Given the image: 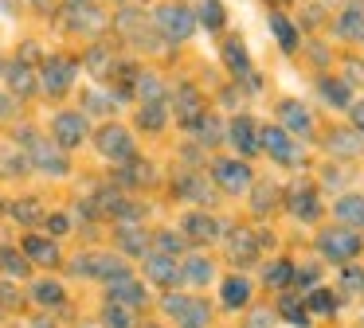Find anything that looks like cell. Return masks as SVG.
I'll list each match as a JSON object with an SVG mask.
<instances>
[{
  "mask_svg": "<svg viewBox=\"0 0 364 328\" xmlns=\"http://www.w3.org/2000/svg\"><path fill=\"white\" fill-rule=\"evenodd\" d=\"M181 278H188L192 285H204V281H212V262H208V258H188Z\"/></svg>",
  "mask_w": 364,
  "mask_h": 328,
  "instance_id": "38",
  "label": "cell"
},
{
  "mask_svg": "<svg viewBox=\"0 0 364 328\" xmlns=\"http://www.w3.org/2000/svg\"><path fill=\"white\" fill-rule=\"evenodd\" d=\"M223 62H228L231 75H247V70H251V55H247L243 39H228V43H223Z\"/></svg>",
  "mask_w": 364,
  "mask_h": 328,
  "instance_id": "25",
  "label": "cell"
},
{
  "mask_svg": "<svg viewBox=\"0 0 364 328\" xmlns=\"http://www.w3.org/2000/svg\"><path fill=\"white\" fill-rule=\"evenodd\" d=\"M4 78H9V86L20 94V98L36 90V75H32V67H28V62H20V59H16V62H4Z\"/></svg>",
  "mask_w": 364,
  "mask_h": 328,
  "instance_id": "22",
  "label": "cell"
},
{
  "mask_svg": "<svg viewBox=\"0 0 364 328\" xmlns=\"http://www.w3.org/2000/svg\"><path fill=\"white\" fill-rule=\"evenodd\" d=\"M0 312H4V309H0Z\"/></svg>",
  "mask_w": 364,
  "mask_h": 328,
  "instance_id": "61",
  "label": "cell"
},
{
  "mask_svg": "<svg viewBox=\"0 0 364 328\" xmlns=\"http://www.w3.org/2000/svg\"><path fill=\"white\" fill-rule=\"evenodd\" d=\"M247 301H251V281L239 278V273L223 281V305H228V309H243Z\"/></svg>",
  "mask_w": 364,
  "mask_h": 328,
  "instance_id": "26",
  "label": "cell"
},
{
  "mask_svg": "<svg viewBox=\"0 0 364 328\" xmlns=\"http://www.w3.org/2000/svg\"><path fill=\"white\" fill-rule=\"evenodd\" d=\"M102 324H106V328H137V324H134V309H126V305H114V301H106Z\"/></svg>",
  "mask_w": 364,
  "mask_h": 328,
  "instance_id": "31",
  "label": "cell"
},
{
  "mask_svg": "<svg viewBox=\"0 0 364 328\" xmlns=\"http://www.w3.org/2000/svg\"><path fill=\"white\" fill-rule=\"evenodd\" d=\"M317 246H321V254L333 258V262H353V258L360 254V234H353L348 226H333V231L317 234Z\"/></svg>",
  "mask_w": 364,
  "mask_h": 328,
  "instance_id": "4",
  "label": "cell"
},
{
  "mask_svg": "<svg viewBox=\"0 0 364 328\" xmlns=\"http://www.w3.org/2000/svg\"><path fill=\"white\" fill-rule=\"evenodd\" d=\"M110 285V301L114 305H126V309H137V305H145V285L141 281H134L129 273H122V278L106 281Z\"/></svg>",
  "mask_w": 364,
  "mask_h": 328,
  "instance_id": "12",
  "label": "cell"
},
{
  "mask_svg": "<svg viewBox=\"0 0 364 328\" xmlns=\"http://www.w3.org/2000/svg\"><path fill=\"white\" fill-rule=\"evenodd\" d=\"M270 31H274V39H278L282 51H294V47H298V31H294V23L286 20V16L270 12Z\"/></svg>",
  "mask_w": 364,
  "mask_h": 328,
  "instance_id": "29",
  "label": "cell"
},
{
  "mask_svg": "<svg viewBox=\"0 0 364 328\" xmlns=\"http://www.w3.org/2000/svg\"><path fill=\"white\" fill-rule=\"evenodd\" d=\"M341 285H345L348 293H364V270L360 266H348L345 278H341Z\"/></svg>",
  "mask_w": 364,
  "mask_h": 328,
  "instance_id": "48",
  "label": "cell"
},
{
  "mask_svg": "<svg viewBox=\"0 0 364 328\" xmlns=\"http://www.w3.org/2000/svg\"><path fill=\"white\" fill-rule=\"evenodd\" d=\"M24 258L40 266H59V246L55 239H43V234H28L24 239Z\"/></svg>",
  "mask_w": 364,
  "mask_h": 328,
  "instance_id": "17",
  "label": "cell"
},
{
  "mask_svg": "<svg viewBox=\"0 0 364 328\" xmlns=\"http://www.w3.org/2000/svg\"><path fill=\"white\" fill-rule=\"evenodd\" d=\"M24 148H28V164H36L48 176H63L67 172V153L55 145V141H40L36 133L24 129Z\"/></svg>",
  "mask_w": 364,
  "mask_h": 328,
  "instance_id": "1",
  "label": "cell"
},
{
  "mask_svg": "<svg viewBox=\"0 0 364 328\" xmlns=\"http://www.w3.org/2000/svg\"><path fill=\"white\" fill-rule=\"evenodd\" d=\"M153 23H157V31L168 43H184V39L192 35V28H196V16L184 4H161L157 16H153Z\"/></svg>",
  "mask_w": 364,
  "mask_h": 328,
  "instance_id": "2",
  "label": "cell"
},
{
  "mask_svg": "<svg viewBox=\"0 0 364 328\" xmlns=\"http://www.w3.org/2000/svg\"><path fill=\"white\" fill-rule=\"evenodd\" d=\"M353 125L364 133V102H356V106H353Z\"/></svg>",
  "mask_w": 364,
  "mask_h": 328,
  "instance_id": "55",
  "label": "cell"
},
{
  "mask_svg": "<svg viewBox=\"0 0 364 328\" xmlns=\"http://www.w3.org/2000/svg\"><path fill=\"white\" fill-rule=\"evenodd\" d=\"M228 254H231L235 266H251L255 258H259V234L247 231V226H239V231L231 234V242H228Z\"/></svg>",
  "mask_w": 364,
  "mask_h": 328,
  "instance_id": "13",
  "label": "cell"
},
{
  "mask_svg": "<svg viewBox=\"0 0 364 328\" xmlns=\"http://www.w3.org/2000/svg\"><path fill=\"white\" fill-rule=\"evenodd\" d=\"M0 273H9V278H24L28 273V258L12 246H0Z\"/></svg>",
  "mask_w": 364,
  "mask_h": 328,
  "instance_id": "30",
  "label": "cell"
},
{
  "mask_svg": "<svg viewBox=\"0 0 364 328\" xmlns=\"http://www.w3.org/2000/svg\"><path fill=\"white\" fill-rule=\"evenodd\" d=\"M75 59H67V55H51V59H43V70H40V86L43 94H51V98H59V94L71 90L75 82Z\"/></svg>",
  "mask_w": 364,
  "mask_h": 328,
  "instance_id": "3",
  "label": "cell"
},
{
  "mask_svg": "<svg viewBox=\"0 0 364 328\" xmlns=\"http://www.w3.org/2000/svg\"><path fill=\"white\" fill-rule=\"evenodd\" d=\"M196 20L204 23L208 31H220L223 23H228V12H223L220 0H204V4H200V16H196Z\"/></svg>",
  "mask_w": 364,
  "mask_h": 328,
  "instance_id": "34",
  "label": "cell"
},
{
  "mask_svg": "<svg viewBox=\"0 0 364 328\" xmlns=\"http://www.w3.org/2000/svg\"><path fill=\"white\" fill-rule=\"evenodd\" d=\"M345 82H364V62L360 59H348L345 62Z\"/></svg>",
  "mask_w": 364,
  "mask_h": 328,
  "instance_id": "50",
  "label": "cell"
},
{
  "mask_svg": "<svg viewBox=\"0 0 364 328\" xmlns=\"http://www.w3.org/2000/svg\"><path fill=\"white\" fill-rule=\"evenodd\" d=\"M32 301L43 305V309H59V305L67 301V289L59 285V281H36V285H32Z\"/></svg>",
  "mask_w": 364,
  "mask_h": 328,
  "instance_id": "24",
  "label": "cell"
},
{
  "mask_svg": "<svg viewBox=\"0 0 364 328\" xmlns=\"http://www.w3.org/2000/svg\"><path fill=\"white\" fill-rule=\"evenodd\" d=\"M333 211H337V219L353 231V226H364V195H341L337 203H333Z\"/></svg>",
  "mask_w": 364,
  "mask_h": 328,
  "instance_id": "21",
  "label": "cell"
},
{
  "mask_svg": "<svg viewBox=\"0 0 364 328\" xmlns=\"http://www.w3.org/2000/svg\"><path fill=\"white\" fill-rule=\"evenodd\" d=\"M149 328H157V324H149Z\"/></svg>",
  "mask_w": 364,
  "mask_h": 328,
  "instance_id": "60",
  "label": "cell"
},
{
  "mask_svg": "<svg viewBox=\"0 0 364 328\" xmlns=\"http://www.w3.org/2000/svg\"><path fill=\"white\" fill-rule=\"evenodd\" d=\"M71 4H90V0H71Z\"/></svg>",
  "mask_w": 364,
  "mask_h": 328,
  "instance_id": "58",
  "label": "cell"
},
{
  "mask_svg": "<svg viewBox=\"0 0 364 328\" xmlns=\"http://www.w3.org/2000/svg\"><path fill=\"white\" fill-rule=\"evenodd\" d=\"M51 133H55V145L59 148H75L87 141V117L75 114V109H63V114L51 121Z\"/></svg>",
  "mask_w": 364,
  "mask_h": 328,
  "instance_id": "10",
  "label": "cell"
},
{
  "mask_svg": "<svg viewBox=\"0 0 364 328\" xmlns=\"http://www.w3.org/2000/svg\"><path fill=\"white\" fill-rule=\"evenodd\" d=\"M67 226H71V219H67V215H48V231H51V239H55V234H67Z\"/></svg>",
  "mask_w": 364,
  "mask_h": 328,
  "instance_id": "51",
  "label": "cell"
},
{
  "mask_svg": "<svg viewBox=\"0 0 364 328\" xmlns=\"http://www.w3.org/2000/svg\"><path fill=\"white\" fill-rule=\"evenodd\" d=\"M321 94L333 106H348V82L345 78H321Z\"/></svg>",
  "mask_w": 364,
  "mask_h": 328,
  "instance_id": "41",
  "label": "cell"
},
{
  "mask_svg": "<svg viewBox=\"0 0 364 328\" xmlns=\"http://www.w3.org/2000/svg\"><path fill=\"white\" fill-rule=\"evenodd\" d=\"M228 137H231V145H235L243 156L259 153V129H255L251 117H235V121H231V129H228Z\"/></svg>",
  "mask_w": 364,
  "mask_h": 328,
  "instance_id": "18",
  "label": "cell"
},
{
  "mask_svg": "<svg viewBox=\"0 0 364 328\" xmlns=\"http://www.w3.org/2000/svg\"><path fill=\"white\" fill-rule=\"evenodd\" d=\"M95 145H98V153L110 156V160H129V156H134V137H129V129H122V125H102Z\"/></svg>",
  "mask_w": 364,
  "mask_h": 328,
  "instance_id": "8",
  "label": "cell"
},
{
  "mask_svg": "<svg viewBox=\"0 0 364 328\" xmlns=\"http://www.w3.org/2000/svg\"><path fill=\"white\" fill-rule=\"evenodd\" d=\"M337 35L348 39V43H364V4L360 0H353V4L337 16Z\"/></svg>",
  "mask_w": 364,
  "mask_h": 328,
  "instance_id": "15",
  "label": "cell"
},
{
  "mask_svg": "<svg viewBox=\"0 0 364 328\" xmlns=\"http://www.w3.org/2000/svg\"><path fill=\"white\" fill-rule=\"evenodd\" d=\"M329 148H333V153H341V156H360L364 153V141H356V133H348V129H333L329 133Z\"/></svg>",
  "mask_w": 364,
  "mask_h": 328,
  "instance_id": "28",
  "label": "cell"
},
{
  "mask_svg": "<svg viewBox=\"0 0 364 328\" xmlns=\"http://www.w3.org/2000/svg\"><path fill=\"white\" fill-rule=\"evenodd\" d=\"M181 250H184V242L176 239L173 231H161V234H157V254H168V258H176Z\"/></svg>",
  "mask_w": 364,
  "mask_h": 328,
  "instance_id": "47",
  "label": "cell"
},
{
  "mask_svg": "<svg viewBox=\"0 0 364 328\" xmlns=\"http://www.w3.org/2000/svg\"><path fill=\"white\" fill-rule=\"evenodd\" d=\"M71 270L82 273V278L114 281V278H122V273H126V266H122V258H114V254H87V258H75Z\"/></svg>",
  "mask_w": 364,
  "mask_h": 328,
  "instance_id": "9",
  "label": "cell"
},
{
  "mask_svg": "<svg viewBox=\"0 0 364 328\" xmlns=\"http://www.w3.org/2000/svg\"><path fill=\"white\" fill-rule=\"evenodd\" d=\"M282 121H286V133H298V137H309V133H314V117H309V109L298 106V102H282Z\"/></svg>",
  "mask_w": 364,
  "mask_h": 328,
  "instance_id": "20",
  "label": "cell"
},
{
  "mask_svg": "<svg viewBox=\"0 0 364 328\" xmlns=\"http://www.w3.org/2000/svg\"><path fill=\"white\" fill-rule=\"evenodd\" d=\"M36 4H43V0H36Z\"/></svg>",
  "mask_w": 364,
  "mask_h": 328,
  "instance_id": "59",
  "label": "cell"
},
{
  "mask_svg": "<svg viewBox=\"0 0 364 328\" xmlns=\"http://www.w3.org/2000/svg\"><path fill=\"white\" fill-rule=\"evenodd\" d=\"M204 117V98L192 82H181L176 86V121L181 125H196Z\"/></svg>",
  "mask_w": 364,
  "mask_h": 328,
  "instance_id": "11",
  "label": "cell"
},
{
  "mask_svg": "<svg viewBox=\"0 0 364 328\" xmlns=\"http://www.w3.org/2000/svg\"><path fill=\"white\" fill-rule=\"evenodd\" d=\"M9 114V102H4V94H0V117Z\"/></svg>",
  "mask_w": 364,
  "mask_h": 328,
  "instance_id": "56",
  "label": "cell"
},
{
  "mask_svg": "<svg viewBox=\"0 0 364 328\" xmlns=\"http://www.w3.org/2000/svg\"><path fill=\"white\" fill-rule=\"evenodd\" d=\"M82 102H87L90 109H98V114H106V109H114V102L106 98V94H98V90H90V94H87V98H82Z\"/></svg>",
  "mask_w": 364,
  "mask_h": 328,
  "instance_id": "49",
  "label": "cell"
},
{
  "mask_svg": "<svg viewBox=\"0 0 364 328\" xmlns=\"http://www.w3.org/2000/svg\"><path fill=\"white\" fill-rule=\"evenodd\" d=\"M181 231L188 234L192 242H212L215 234H220V223H215L208 211H192V215L181 219Z\"/></svg>",
  "mask_w": 364,
  "mask_h": 328,
  "instance_id": "16",
  "label": "cell"
},
{
  "mask_svg": "<svg viewBox=\"0 0 364 328\" xmlns=\"http://www.w3.org/2000/svg\"><path fill=\"white\" fill-rule=\"evenodd\" d=\"M176 195H184V199H196V203H212V192H208V184L196 176V172H188V176L176 180Z\"/></svg>",
  "mask_w": 364,
  "mask_h": 328,
  "instance_id": "27",
  "label": "cell"
},
{
  "mask_svg": "<svg viewBox=\"0 0 364 328\" xmlns=\"http://www.w3.org/2000/svg\"><path fill=\"white\" fill-rule=\"evenodd\" d=\"M0 305H4V309H16V305H20V297H16V289H12V285H0Z\"/></svg>",
  "mask_w": 364,
  "mask_h": 328,
  "instance_id": "52",
  "label": "cell"
},
{
  "mask_svg": "<svg viewBox=\"0 0 364 328\" xmlns=\"http://www.w3.org/2000/svg\"><path fill=\"white\" fill-rule=\"evenodd\" d=\"M12 219H16V223H40L43 219V207H40V199H16L12 203Z\"/></svg>",
  "mask_w": 364,
  "mask_h": 328,
  "instance_id": "39",
  "label": "cell"
},
{
  "mask_svg": "<svg viewBox=\"0 0 364 328\" xmlns=\"http://www.w3.org/2000/svg\"><path fill=\"white\" fill-rule=\"evenodd\" d=\"M145 278L157 281V285H176L181 281V266L168 254H145Z\"/></svg>",
  "mask_w": 364,
  "mask_h": 328,
  "instance_id": "14",
  "label": "cell"
},
{
  "mask_svg": "<svg viewBox=\"0 0 364 328\" xmlns=\"http://www.w3.org/2000/svg\"><path fill=\"white\" fill-rule=\"evenodd\" d=\"M87 67H90V75H95V78H110L114 75V55L106 51V47H90Z\"/></svg>",
  "mask_w": 364,
  "mask_h": 328,
  "instance_id": "35",
  "label": "cell"
},
{
  "mask_svg": "<svg viewBox=\"0 0 364 328\" xmlns=\"http://www.w3.org/2000/svg\"><path fill=\"white\" fill-rule=\"evenodd\" d=\"M122 180H126V184H153V168L145 160H134V164L122 168Z\"/></svg>",
  "mask_w": 364,
  "mask_h": 328,
  "instance_id": "44",
  "label": "cell"
},
{
  "mask_svg": "<svg viewBox=\"0 0 364 328\" xmlns=\"http://www.w3.org/2000/svg\"><path fill=\"white\" fill-rule=\"evenodd\" d=\"M32 328H51V324H48V320H36V324H32Z\"/></svg>",
  "mask_w": 364,
  "mask_h": 328,
  "instance_id": "57",
  "label": "cell"
},
{
  "mask_svg": "<svg viewBox=\"0 0 364 328\" xmlns=\"http://www.w3.org/2000/svg\"><path fill=\"white\" fill-rule=\"evenodd\" d=\"M267 285H290L294 281V262H286V258H278V262H270L267 266Z\"/></svg>",
  "mask_w": 364,
  "mask_h": 328,
  "instance_id": "42",
  "label": "cell"
},
{
  "mask_svg": "<svg viewBox=\"0 0 364 328\" xmlns=\"http://www.w3.org/2000/svg\"><path fill=\"white\" fill-rule=\"evenodd\" d=\"M290 211L301 219V223H314L317 215H321V203H317V192L314 187H294V195H290Z\"/></svg>",
  "mask_w": 364,
  "mask_h": 328,
  "instance_id": "19",
  "label": "cell"
},
{
  "mask_svg": "<svg viewBox=\"0 0 364 328\" xmlns=\"http://www.w3.org/2000/svg\"><path fill=\"white\" fill-rule=\"evenodd\" d=\"M165 312H173L181 328H208V320H212V309L200 297H165Z\"/></svg>",
  "mask_w": 364,
  "mask_h": 328,
  "instance_id": "7",
  "label": "cell"
},
{
  "mask_svg": "<svg viewBox=\"0 0 364 328\" xmlns=\"http://www.w3.org/2000/svg\"><path fill=\"white\" fill-rule=\"evenodd\" d=\"M274 203H278V187L274 184H259V187H255V199H251L255 215H267Z\"/></svg>",
  "mask_w": 364,
  "mask_h": 328,
  "instance_id": "43",
  "label": "cell"
},
{
  "mask_svg": "<svg viewBox=\"0 0 364 328\" xmlns=\"http://www.w3.org/2000/svg\"><path fill=\"white\" fill-rule=\"evenodd\" d=\"M306 309H314V312H333V309H337V297H333L329 289H314V293L306 297Z\"/></svg>",
  "mask_w": 364,
  "mask_h": 328,
  "instance_id": "46",
  "label": "cell"
},
{
  "mask_svg": "<svg viewBox=\"0 0 364 328\" xmlns=\"http://www.w3.org/2000/svg\"><path fill=\"white\" fill-rule=\"evenodd\" d=\"M259 148H267V153L282 164H301V156H306L301 153V141H294L282 125H267V129L259 133Z\"/></svg>",
  "mask_w": 364,
  "mask_h": 328,
  "instance_id": "5",
  "label": "cell"
},
{
  "mask_svg": "<svg viewBox=\"0 0 364 328\" xmlns=\"http://www.w3.org/2000/svg\"><path fill=\"white\" fill-rule=\"evenodd\" d=\"M28 168V156H20V148L0 145V176H24Z\"/></svg>",
  "mask_w": 364,
  "mask_h": 328,
  "instance_id": "33",
  "label": "cell"
},
{
  "mask_svg": "<svg viewBox=\"0 0 364 328\" xmlns=\"http://www.w3.org/2000/svg\"><path fill=\"white\" fill-rule=\"evenodd\" d=\"M278 312H282L290 324H298V328H306L309 324V312H306V301H298V297H282L278 301Z\"/></svg>",
  "mask_w": 364,
  "mask_h": 328,
  "instance_id": "36",
  "label": "cell"
},
{
  "mask_svg": "<svg viewBox=\"0 0 364 328\" xmlns=\"http://www.w3.org/2000/svg\"><path fill=\"white\" fill-rule=\"evenodd\" d=\"M267 324H270V309L251 312V320H247V328H267Z\"/></svg>",
  "mask_w": 364,
  "mask_h": 328,
  "instance_id": "54",
  "label": "cell"
},
{
  "mask_svg": "<svg viewBox=\"0 0 364 328\" xmlns=\"http://www.w3.org/2000/svg\"><path fill=\"white\" fill-rule=\"evenodd\" d=\"M106 16L95 12L90 4H71V31H102Z\"/></svg>",
  "mask_w": 364,
  "mask_h": 328,
  "instance_id": "23",
  "label": "cell"
},
{
  "mask_svg": "<svg viewBox=\"0 0 364 328\" xmlns=\"http://www.w3.org/2000/svg\"><path fill=\"white\" fill-rule=\"evenodd\" d=\"M118 242L122 250H129V254H145V231L141 226H118Z\"/></svg>",
  "mask_w": 364,
  "mask_h": 328,
  "instance_id": "40",
  "label": "cell"
},
{
  "mask_svg": "<svg viewBox=\"0 0 364 328\" xmlns=\"http://www.w3.org/2000/svg\"><path fill=\"white\" fill-rule=\"evenodd\" d=\"M212 176H215V184H220L223 192H231V195L247 192V187L255 184L251 168H247L239 156H223V160H215V164H212Z\"/></svg>",
  "mask_w": 364,
  "mask_h": 328,
  "instance_id": "6",
  "label": "cell"
},
{
  "mask_svg": "<svg viewBox=\"0 0 364 328\" xmlns=\"http://www.w3.org/2000/svg\"><path fill=\"white\" fill-rule=\"evenodd\" d=\"M134 90H137V98H141V102H161V98H165V86L157 82V75H137L134 78Z\"/></svg>",
  "mask_w": 364,
  "mask_h": 328,
  "instance_id": "37",
  "label": "cell"
},
{
  "mask_svg": "<svg viewBox=\"0 0 364 328\" xmlns=\"http://www.w3.org/2000/svg\"><path fill=\"white\" fill-rule=\"evenodd\" d=\"M196 133H200V145H220V121H215V117H200V121H196Z\"/></svg>",
  "mask_w": 364,
  "mask_h": 328,
  "instance_id": "45",
  "label": "cell"
},
{
  "mask_svg": "<svg viewBox=\"0 0 364 328\" xmlns=\"http://www.w3.org/2000/svg\"><path fill=\"white\" fill-rule=\"evenodd\" d=\"M294 278H298V285H314V281H317V266H306V270H294Z\"/></svg>",
  "mask_w": 364,
  "mask_h": 328,
  "instance_id": "53",
  "label": "cell"
},
{
  "mask_svg": "<svg viewBox=\"0 0 364 328\" xmlns=\"http://www.w3.org/2000/svg\"><path fill=\"white\" fill-rule=\"evenodd\" d=\"M137 125L149 129V133L165 129V106H161V102H145V106L137 109Z\"/></svg>",
  "mask_w": 364,
  "mask_h": 328,
  "instance_id": "32",
  "label": "cell"
}]
</instances>
